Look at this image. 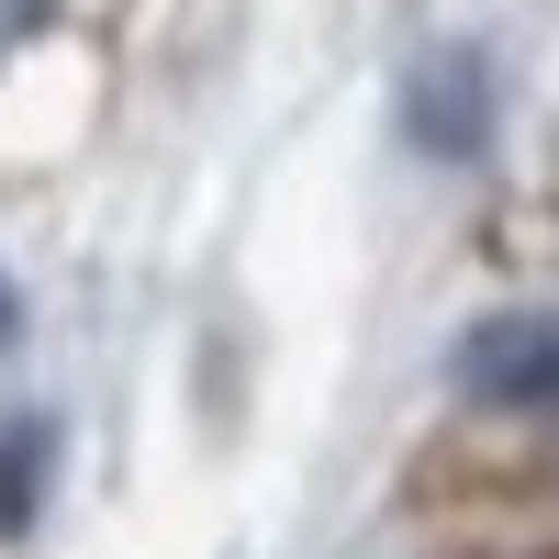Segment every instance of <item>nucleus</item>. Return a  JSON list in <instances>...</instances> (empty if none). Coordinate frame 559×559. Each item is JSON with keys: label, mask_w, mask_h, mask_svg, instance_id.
Masks as SVG:
<instances>
[{"label": "nucleus", "mask_w": 559, "mask_h": 559, "mask_svg": "<svg viewBox=\"0 0 559 559\" xmlns=\"http://www.w3.org/2000/svg\"><path fill=\"white\" fill-rule=\"evenodd\" d=\"M34 34H57V0H0V57H23Z\"/></svg>", "instance_id": "20e7f679"}, {"label": "nucleus", "mask_w": 559, "mask_h": 559, "mask_svg": "<svg viewBox=\"0 0 559 559\" xmlns=\"http://www.w3.org/2000/svg\"><path fill=\"white\" fill-rule=\"evenodd\" d=\"M448 381H459V403H481V414H537V426H559V313L548 302L481 313L471 336L448 347Z\"/></svg>", "instance_id": "f03ea898"}, {"label": "nucleus", "mask_w": 559, "mask_h": 559, "mask_svg": "<svg viewBox=\"0 0 559 559\" xmlns=\"http://www.w3.org/2000/svg\"><path fill=\"white\" fill-rule=\"evenodd\" d=\"M23 336V292H12V280H0V347H12Z\"/></svg>", "instance_id": "39448f33"}, {"label": "nucleus", "mask_w": 559, "mask_h": 559, "mask_svg": "<svg viewBox=\"0 0 559 559\" xmlns=\"http://www.w3.org/2000/svg\"><path fill=\"white\" fill-rule=\"evenodd\" d=\"M392 112H403V146H414V157L471 168V157L492 146V112H503V90H492V45H471V34H437L426 57L403 68Z\"/></svg>", "instance_id": "f257e3e1"}, {"label": "nucleus", "mask_w": 559, "mask_h": 559, "mask_svg": "<svg viewBox=\"0 0 559 559\" xmlns=\"http://www.w3.org/2000/svg\"><path fill=\"white\" fill-rule=\"evenodd\" d=\"M57 414H12L0 426V548H23L45 526V492H57Z\"/></svg>", "instance_id": "7ed1b4c3"}]
</instances>
